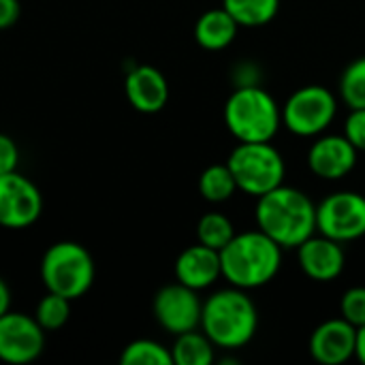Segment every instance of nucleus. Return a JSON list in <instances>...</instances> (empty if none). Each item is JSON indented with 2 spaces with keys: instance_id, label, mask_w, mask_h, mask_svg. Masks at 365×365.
Returning <instances> with one entry per match:
<instances>
[{
  "instance_id": "f257e3e1",
  "label": "nucleus",
  "mask_w": 365,
  "mask_h": 365,
  "mask_svg": "<svg viewBox=\"0 0 365 365\" xmlns=\"http://www.w3.org/2000/svg\"><path fill=\"white\" fill-rule=\"evenodd\" d=\"M255 218L257 229L272 237L282 250H293L317 233L314 201L306 192L287 184L257 199Z\"/></svg>"
},
{
  "instance_id": "f03ea898",
  "label": "nucleus",
  "mask_w": 365,
  "mask_h": 365,
  "mask_svg": "<svg viewBox=\"0 0 365 365\" xmlns=\"http://www.w3.org/2000/svg\"><path fill=\"white\" fill-rule=\"evenodd\" d=\"M222 278L237 289L252 291L269 284L282 267V248L261 229L235 233L220 250Z\"/></svg>"
},
{
  "instance_id": "7ed1b4c3",
  "label": "nucleus",
  "mask_w": 365,
  "mask_h": 365,
  "mask_svg": "<svg viewBox=\"0 0 365 365\" xmlns=\"http://www.w3.org/2000/svg\"><path fill=\"white\" fill-rule=\"evenodd\" d=\"M259 329V312L248 291L229 287L212 293L203 302L201 331L216 349L237 351L252 342Z\"/></svg>"
},
{
  "instance_id": "20e7f679",
  "label": "nucleus",
  "mask_w": 365,
  "mask_h": 365,
  "mask_svg": "<svg viewBox=\"0 0 365 365\" xmlns=\"http://www.w3.org/2000/svg\"><path fill=\"white\" fill-rule=\"evenodd\" d=\"M225 124L237 141H272L282 126V107L257 83L237 86L225 103Z\"/></svg>"
},
{
  "instance_id": "39448f33",
  "label": "nucleus",
  "mask_w": 365,
  "mask_h": 365,
  "mask_svg": "<svg viewBox=\"0 0 365 365\" xmlns=\"http://www.w3.org/2000/svg\"><path fill=\"white\" fill-rule=\"evenodd\" d=\"M237 190L261 197L284 184L287 165L276 145L272 141H240L227 160Z\"/></svg>"
},
{
  "instance_id": "423d86ee",
  "label": "nucleus",
  "mask_w": 365,
  "mask_h": 365,
  "mask_svg": "<svg viewBox=\"0 0 365 365\" xmlns=\"http://www.w3.org/2000/svg\"><path fill=\"white\" fill-rule=\"evenodd\" d=\"M41 280L49 293L79 299L94 282L92 255L77 242H58L41 259Z\"/></svg>"
},
{
  "instance_id": "0eeeda50",
  "label": "nucleus",
  "mask_w": 365,
  "mask_h": 365,
  "mask_svg": "<svg viewBox=\"0 0 365 365\" xmlns=\"http://www.w3.org/2000/svg\"><path fill=\"white\" fill-rule=\"evenodd\" d=\"M338 115V98L325 86H304L282 105V126L297 137L327 133Z\"/></svg>"
},
{
  "instance_id": "6e6552de",
  "label": "nucleus",
  "mask_w": 365,
  "mask_h": 365,
  "mask_svg": "<svg viewBox=\"0 0 365 365\" xmlns=\"http://www.w3.org/2000/svg\"><path fill=\"white\" fill-rule=\"evenodd\" d=\"M317 233L340 244L361 240L365 235V195L338 190L317 205Z\"/></svg>"
},
{
  "instance_id": "1a4fd4ad",
  "label": "nucleus",
  "mask_w": 365,
  "mask_h": 365,
  "mask_svg": "<svg viewBox=\"0 0 365 365\" xmlns=\"http://www.w3.org/2000/svg\"><path fill=\"white\" fill-rule=\"evenodd\" d=\"M152 310L156 323L171 336H180L201 327L203 302L199 299V291L182 282L163 287L154 297Z\"/></svg>"
},
{
  "instance_id": "9d476101",
  "label": "nucleus",
  "mask_w": 365,
  "mask_h": 365,
  "mask_svg": "<svg viewBox=\"0 0 365 365\" xmlns=\"http://www.w3.org/2000/svg\"><path fill=\"white\" fill-rule=\"evenodd\" d=\"M45 329L34 317L9 310L0 317V361L32 364L45 349Z\"/></svg>"
},
{
  "instance_id": "9b49d317",
  "label": "nucleus",
  "mask_w": 365,
  "mask_h": 365,
  "mask_svg": "<svg viewBox=\"0 0 365 365\" xmlns=\"http://www.w3.org/2000/svg\"><path fill=\"white\" fill-rule=\"evenodd\" d=\"M43 197L26 175L11 171L0 175V227L26 229L38 220Z\"/></svg>"
},
{
  "instance_id": "f8f14e48",
  "label": "nucleus",
  "mask_w": 365,
  "mask_h": 365,
  "mask_svg": "<svg viewBox=\"0 0 365 365\" xmlns=\"http://www.w3.org/2000/svg\"><path fill=\"white\" fill-rule=\"evenodd\" d=\"M359 150L342 135H319L308 150L310 171L327 182H338L346 178L357 165Z\"/></svg>"
},
{
  "instance_id": "ddd939ff",
  "label": "nucleus",
  "mask_w": 365,
  "mask_h": 365,
  "mask_svg": "<svg viewBox=\"0 0 365 365\" xmlns=\"http://www.w3.org/2000/svg\"><path fill=\"white\" fill-rule=\"evenodd\" d=\"M297 261L302 272L314 282H331L342 276L346 265L344 244L314 233L297 248Z\"/></svg>"
},
{
  "instance_id": "4468645a",
  "label": "nucleus",
  "mask_w": 365,
  "mask_h": 365,
  "mask_svg": "<svg viewBox=\"0 0 365 365\" xmlns=\"http://www.w3.org/2000/svg\"><path fill=\"white\" fill-rule=\"evenodd\" d=\"M310 355L323 365H342L351 361L357 351V327L346 319H329L310 336Z\"/></svg>"
},
{
  "instance_id": "2eb2a0df",
  "label": "nucleus",
  "mask_w": 365,
  "mask_h": 365,
  "mask_svg": "<svg viewBox=\"0 0 365 365\" xmlns=\"http://www.w3.org/2000/svg\"><path fill=\"white\" fill-rule=\"evenodd\" d=\"M124 92L133 109L139 113H158L169 101V83L165 75L150 64H139L128 71Z\"/></svg>"
},
{
  "instance_id": "dca6fc26",
  "label": "nucleus",
  "mask_w": 365,
  "mask_h": 365,
  "mask_svg": "<svg viewBox=\"0 0 365 365\" xmlns=\"http://www.w3.org/2000/svg\"><path fill=\"white\" fill-rule=\"evenodd\" d=\"M175 278L195 291L214 287L222 278L220 252L203 244L188 246L175 259Z\"/></svg>"
},
{
  "instance_id": "f3484780",
  "label": "nucleus",
  "mask_w": 365,
  "mask_h": 365,
  "mask_svg": "<svg viewBox=\"0 0 365 365\" xmlns=\"http://www.w3.org/2000/svg\"><path fill=\"white\" fill-rule=\"evenodd\" d=\"M237 30V21L225 6L210 9L195 24V41L207 51H222L235 41Z\"/></svg>"
},
{
  "instance_id": "a211bd4d",
  "label": "nucleus",
  "mask_w": 365,
  "mask_h": 365,
  "mask_svg": "<svg viewBox=\"0 0 365 365\" xmlns=\"http://www.w3.org/2000/svg\"><path fill=\"white\" fill-rule=\"evenodd\" d=\"M171 357L175 365H212L216 359V346L203 331L192 329L175 336Z\"/></svg>"
},
{
  "instance_id": "6ab92c4d",
  "label": "nucleus",
  "mask_w": 365,
  "mask_h": 365,
  "mask_svg": "<svg viewBox=\"0 0 365 365\" xmlns=\"http://www.w3.org/2000/svg\"><path fill=\"white\" fill-rule=\"evenodd\" d=\"M222 6L240 28H261L276 19L280 0H222Z\"/></svg>"
},
{
  "instance_id": "aec40b11",
  "label": "nucleus",
  "mask_w": 365,
  "mask_h": 365,
  "mask_svg": "<svg viewBox=\"0 0 365 365\" xmlns=\"http://www.w3.org/2000/svg\"><path fill=\"white\" fill-rule=\"evenodd\" d=\"M199 192L210 203H225L237 192L235 178L227 163L210 165L199 178Z\"/></svg>"
},
{
  "instance_id": "412c9836",
  "label": "nucleus",
  "mask_w": 365,
  "mask_h": 365,
  "mask_svg": "<svg viewBox=\"0 0 365 365\" xmlns=\"http://www.w3.org/2000/svg\"><path fill=\"white\" fill-rule=\"evenodd\" d=\"M233 235H235V227H233L231 218L220 212H207L205 216H201V220L197 225L199 244L210 246L218 252L233 240Z\"/></svg>"
},
{
  "instance_id": "4be33fe9",
  "label": "nucleus",
  "mask_w": 365,
  "mask_h": 365,
  "mask_svg": "<svg viewBox=\"0 0 365 365\" xmlns=\"http://www.w3.org/2000/svg\"><path fill=\"white\" fill-rule=\"evenodd\" d=\"M122 365H173L171 349L156 340H135L120 355Z\"/></svg>"
},
{
  "instance_id": "5701e85b",
  "label": "nucleus",
  "mask_w": 365,
  "mask_h": 365,
  "mask_svg": "<svg viewBox=\"0 0 365 365\" xmlns=\"http://www.w3.org/2000/svg\"><path fill=\"white\" fill-rule=\"evenodd\" d=\"M340 98L351 109H365V56L355 58L340 77Z\"/></svg>"
},
{
  "instance_id": "b1692460",
  "label": "nucleus",
  "mask_w": 365,
  "mask_h": 365,
  "mask_svg": "<svg viewBox=\"0 0 365 365\" xmlns=\"http://www.w3.org/2000/svg\"><path fill=\"white\" fill-rule=\"evenodd\" d=\"M68 317H71V299H66L58 293H49V291L38 302L36 312H34V319L38 321V325L45 331H56V329L64 327Z\"/></svg>"
},
{
  "instance_id": "393cba45",
  "label": "nucleus",
  "mask_w": 365,
  "mask_h": 365,
  "mask_svg": "<svg viewBox=\"0 0 365 365\" xmlns=\"http://www.w3.org/2000/svg\"><path fill=\"white\" fill-rule=\"evenodd\" d=\"M340 317L357 329L365 325V287L349 289L340 299Z\"/></svg>"
},
{
  "instance_id": "a878e982",
  "label": "nucleus",
  "mask_w": 365,
  "mask_h": 365,
  "mask_svg": "<svg viewBox=\"0 0 365 365\" xmlns=\"http://www.w3.org/2000/svg\"><path fill=\"white\" fill-rule=\"evenodd\" d=\"M344 137L359 152H365V109H351L344 122Z\"/></svg>"
},
{
  "instance_id": "bb28decb",
  "label": "nucleus",
  "mask_w": 365,
  "mask_h": 365,
  "mask_svg": "<svg viewBox=\"0 0 365 365\" xmlns=\"http://www.w3.org/2000/svg\"><path fill=\"white\" fill-rule=\"evenodd\" d=\"M17 163H19L17 143L9 135H2L0 133V175L2 173H11V171H17Z\"/></svg>"
},
{
  "instance_id": "cd10ccee",
  "label": "nucleus",
  "mask_w": 365,
  "mask_h": 365,
  "mask_svg": "<svg viewBox=\"0 0 365 365\" xmlns=\"http://www.w3.org/2000/svg\"><path fill=\"white\" fill-rule=\"evenodd\" d=\"M19 19V0H0V30H9Z\"/></svg>"
},
{
  "instance_id": "c85d7f7f",
  "label": "nucleus",
  "mask_w": 365,
  "mask_h": 365,
  "mask_svg": "<svg viewBox=\"0 0 365 365\" xmlns=\"http://www.w3.org/2000/svg\"><path fill=\"white\" fill-rule=\"evenodd\" d=\"M11 310V291L6 287V282L0 278V317L6 314Z\"/></svg>"
},
{
  "instance_id": "c756f323",
  "label": "nucleus",
  "mask_w": 365,
  "mask_h": 365,
  "mask_svg": "<svg viewBox=\"0 0 365 365\" xmlns=\"http://www.w3.org/2000/svg\"><path fill=\"white\" fill-rule=\"evenodd\" d=\"M355 359L365 365V325L357 329V351H355Z\"/></svg>"
},
{
  "instance_id": "7c9ffc66",
  "label": "nucleus",
  "mask_w": 365,
  "mask_h": 365,
  "mask_svg": "<svg viewBox=\"0 0 365 365\" xmlns=\"http://www.w3.org/2000/svg\"><path fill=\"white\" fill-rule=\"evenodd\" d=\"M364 195H365V192H364Z\"/></svg>"
}]
</instances>
